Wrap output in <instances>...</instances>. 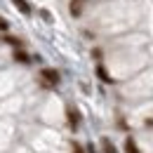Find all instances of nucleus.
I'll use <instances>...</instances> for the list:
<instances>
[{"instance_id":"f257e3e1","label":"nucleus","mask_w":153,"mask_h":153,"mask_svg":"<svg viewBox=\"0 0 153 153\" xmlns=\"http://www.w3.org/2000/svg\"><path fill=\"white\" fill-rule=\"evenodd\" d=\"M40 80H42V85H47V87H57L59 82H61V76H59L57 68H42V71H40Z\"/></svg>"},{"instance_id":"f03ea898","label":"nucleus","mask_w":153,"mask_h":153,"mask_svg":"<svg viewBox=\"0 0 153 153\" xmlns=\"http://www.w3.org/2000/svg\"><path fill=\"white\" fill-rule=\"evenodd\" d=\"M66 120H68V127L71 130H78L80 127V113H78V108L76 106H66Z\"/></svg>"},{"instance_id":"7ed1b4c3","label":"nucleus","mask_w":153,"mask_h":153,"mask_svg":"<svg viewBox=\"0 0 153 153\" xmlns=\"http://www.w3.org/2000/svg\"><path fill=\"white\" fill-rule=\"evenodd\" d=\"M82 5H85V0H71V14H73V17H80V14H82Z\"/></svg>"},{"instance_id":"20e7f679","label":"nucleus","mask_w":153,"mask_h":153,"mask_svg":"<svg viewBox=\"0 0 153 153\" xmlns=\"http://www.w3.org/2000/svg\"><path fill=\"white\" fill-rule=\"evenodd\" d=\"M14 5H17V10H19L21 14H31V5H28V0H12Z\"/></svg>"},{"instance_id":"39448f33","label":"nucleus","mask_w":153,"mask_h":153,"mask_svg":"<svg viewBox=\"0 0 153 153\" xmlns=\"http://www.w3.org/2000/svg\"><path fill=\"white\" fill-rule=\"evenodd\" d=\"M14 59H17L19 64H28V61H31V57H28L24 50H14Z\"/></svg>"},{"instance_id":"423d86ee","label":"nucleus","mask_w":153,"mask_h":153,"mask_svg":"<svg viewBox=\"0 0 153 153\" xmlns=\"http://www.w3.org/2000/svg\"><path fill=\"white\" fill-rule=\"evenodd\" d=\"M97 76L101 78V80H104V82H113V80H111V76H108V73H106V68H104V66H101V64H99V66H97Z\"/></svg>"},{"instance_id":"0eeeda50","label":"nucleus","mask_w":153,"mask_h":153,"mask_svg":"<svg viewBox=\"0 0 153 153\" xmlns=\"http://www.w3.org/2000/svg\"><path fill=\"white\" fill-rule=\"evenodd\" d=\"M125 153H139L137 144H134V139H125Z\"/></svg>"},{"instance_id":"6e6552de","label":"nucleus","mask_w":153,"mask_h":153,"mask_svg":"<svg viewBox=\"0 0 153 153\" xmlns=\"http://www.w3.org/2000/svg\"><path fill=\"white\" fill-rule=\"evenodd\" d=\"M101 146H104V153H118L111 139H104V141H101Z\"/></svg>"},{"instance_id":"1a4fd4ad","label":"nucleus","mask_w":153,"mask_h":153,"mask_svg":"<svg viewBox=\"0 0 153 153\" xmlns=\"http://www.w3.org/2000/svg\"><path fill=\"white\" fill-rule=\"evenodd\" d=\"M5 42H10V45H14L17 50L21 47V40H19V38H5Z\"/></svg>"},{"instance_id":"9d476101","label":"nucleus","mask_w":153,"mask_h":153,"mask_svg":"<svg viewBox=\"0 0 153 153\" xmlns=\"http://www.w3.org/2000/svg\"><path fill=\"white\" fill-rule=\"evenodd\" d=\"M73 153H85V149H82L80 144H73Z\"/></svg>"},{"instance_id":"9b49d317","label":"nucleus","mask_w":153,"mask_h":153,"mask_svg":"<svg viewBox=\"0 0 153 153\" xmlns=\"http://www.w3.org/2000/svg\"><path fill=\"white\" fill-rule=\"evenodd\" d=\"M7 26H10L7 21H5V19H0V31H7Z\"/></svg>"}]
</instances>
